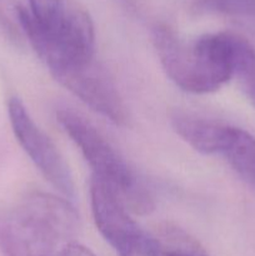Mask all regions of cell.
Wrapping results in <instances>:
<instances>
[{
  "label": "cell",
  "instance_id": "cell-9",
  "mask_svg": "<svg viewBox=\"0 0 255 256\" xmlns=\"http://www.w3.org/2000/svg\"><path fill=\"white\" fill-rule=\"evenodd\" d=\"M242 179L255 188V136L230 125L220 154Z\"/></svg>",
  "mask_w": 255,
  "mask_h": 256
},
{
  "label": "cell",
  "instance_id": "cell-8",
  "mask_svg": "<svg viewBox=\"0 0 255 256\" xmlns=\"http://www.w3.org/2000/svg\"><path fill=\"white\" fill-rule=\"evenodd\" d=\"M170 122L184 142L196 152L206 155L220 154L230 128L225 122L180 110L170 114Z\"/></svg>",
  "mask_w": 255,
  "mask_h": 256
},
{
  "label": "cell",
  "instance_id": "cell-13",
  "mask_svg": "<svg viewBox=\"0 0 255 256\" xmlns=\"http://www.w3.org/2000/svg\"><path fill=\"white\" fill-rule=\"evenodd\" d=\"M60 256H95V255L94 252H92L90 249H88L86 246L72 242L64 248V250H62V255Z\"/></svg>",
  "mask_w": 255,
  "mask_h": 256
},
{
  "label": "cell",
  "instance_id": "cell-7",
  "mask_svg": "<svg viewBox=\"0 0 255 256\" xmlns=\"http://www.w3.org/2000/svg\"><path fill=\"white\" fill-rule=\"evenodd\" d=\"M52 76L85 105L115 125L128 120L126 106L109 72L95 58L54 72Z\"/></svg>",
  "mask_w": 255,
  "mask_h": 256
},
{
  "label": "cell",
  "instance_id": "cell-11",
  "mask_svg": "<svg viewBox=\"0 0 255 256\" xmlns=\"http://www.w3.org/2000/svg\"><path fill=\"white\" fill-rule=\"evenodd\" d=\"M235 75L239 78L245 94L255 106V49L244 40L238 59Z\"/></svg>",
  "mask_w": 255,
  "mask_h": 256
},
{
  "label": "cell",
  "instance_id": "cell-2",
  "mask_svg": "<svg viewBox=\"0 0 255 256\" xmlns=\"http://www.w3.org/2000/svg\"><path fill=\"white\" fill-rule=\"evenodd\" d=\"M16 18L52 74L95 58L94 24L75 0H28V6H16Z\"/></svg>",
  "mask_w": 255,
  "mask_h": 256
},
{
  "label": "cell",
  "instance_id": "cell-5",
  "mask_svg": "<svg viewBox=\"0 0 255 256\" xmlns=\"http://www.w3.org/2000/svg\"><path fill=\"white\" fill-rule=\"evenodd\" d=\"M90 205L98 230L118 256H162L159 242L140 228L106 182L92 176Z\"/></svg>",
  "mask_w": 255,
  "mask_h": 256
},
{
  "label": "cell",
  "instance_id": "cell-6",
  "mask_svg": "<svg viewBox=\"0 0 255 256\" xmlns=\"http://www.w3.org/2000/svg\"><path fill=\"white\" fill-rule=\"evenodd\" d=\"M8 114L18 142L42 176L66 199L74 198L75 185L69 165L49 135L30 116L19 98H10Z\"/></svg>",
  "mask_w": 255,
  "mask_h": 256
},
{
  "label": "cell",
  "instance_id": "cell-10",
  "mask_svg": "<svg viewBox=\"0 0 255 256\" xmlns=\"http://www.w3.org/2000/svg\"><path fill=\"white\" fill-rule=\"evenodd\" d=\"M158 242L162 256H209L196 240L176 226L166 225Z\"/></svg>",
  "mask_w": 255,
  "mask_h": 256
},
{
  "label": "cell",
  "instance_id": "cell-1",
  "mask_svg": "<svg viewBox=\"0 0 255 256\" xmlns=\"http://www.w3.org/2000/svg\"><path fill=\"white\" fill-rule=\"evenodd\" d=\"M244 40L224 32L204 34L186 42L165 25L152 30L164 72L176 86L192 94L216 92L234 76Z\"/></svg>",
  "mask_w": 255,
  "mask_h": 256
},
{
  "label": "cell",
  "instance_id": "cell-12",
  "mask_svg": "<svg viewBox=\"0 0 255 256\" xmlns=\"http://www.w3.org/2000/svg\"><path fill=\"white\" fill-rule=\"evenodd\" d=\"M196 6L209 12L255 18V0H196Z\"/></svg>",
  "mask_w": 255,
  "mask_h": 256
},
{
  "label": "cell",
  "instance_id": "cell-3",
  "mask_svg": "<svg viewBox=\"0 0 255 256\" xmlns=\"http://www.w3.org/2000/svg\"><path fill=\"white\" fill-rule=\"evenodd\" d=\"M79 229V216L66 199L30 192L0 209V252L5 256H60Z\"/></svg>",
  "mask_w": 255,
  "mask_h": 256
},
{
  "label": "cell",
  "instance_id": "cell-4",
  "mask_svg": "<svg viewBox=\"0 0 255 256\" xmlns=\"http://www.w3.org/2000/svg\"><path fill=\"white\" fill-rule=\"evenodd\" d=\"M56 122L79 148L92 176L110 185L134 214L152 212L154 200L145 182L92 122L70 109L58 110Z\"/></svg>",
  "mask_w": 255,
  "mask_h": 256
}]
</instances>
